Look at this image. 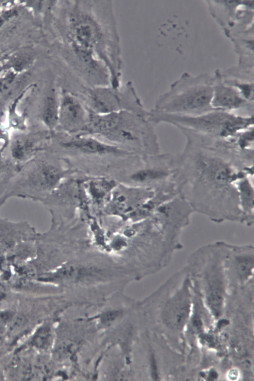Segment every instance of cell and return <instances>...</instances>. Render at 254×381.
<instances>
[{
  "mask_svg": "<svg viewBox=\"0 0 254 381\" xmlns=\"http://www.w3.org/2000/svg\"><path fill=\"white\" fill-rule=\"evenodd\" d=\"M184 150L173 156L174 181L194 212L212 221L242 223L235 184L254 175V166L232 145L187 134Z\"/></svg>",
  "mask_w": 254,
  "mask_h": 381,
  "instance_id": "1",
  "label": "cell"
},
{
  "mask_svg": "<svg viewBox=\"0 0 254 381\" xmlns=\"http://www.w3.org/2000/svg\"><path fill=\"white\" fill-rule=\"evenodd\" d=\"M60 2L57 16L60 42L93 52L108 69L111 85L121 86V47L112 1Z\"/></svg>",
  "mask_w": 254,
  "mask_h": 381,
  "instance_id": "2",
  "label": "cell"
},
{
  "mask_svg": "<svg viewBox=\"0 0 254 381\" xmlns=\"http://www.w3.org/2000/svg\"><path fill=\"white\" fill-rule=\"evenodd\" d=\"M89 111L85 134L141 157L160 153L155 125L147 116L126 110L105 114Z\"/></svg>",
  "mask_w": 254,
  "mask_h": 381,
  "instance_id": "3",
  "label": "cell"
},
{
  "mask_svg": "<svg viewBox=\"0 0 254 381\" xmlns=\"http://www.w3.org/2000/svg\"><path fill=\"white\" fill-rule=\"evenodd\" d=\"M49 148L63 158L71 167L82 172L87 166L91 171H118L134 156L129 151L88 134L52 133ZM89 168L88 170L90 168Z\"/></svg>",
  "mask_w": 254,
  "mask_h": 381,
  "instance_id": "4",
  "label": "cell"
},
{
  "mask_svg": "<svg viewBox=\"0 0 254 381\" xmlns=\"http://www.w3.org/2000/svg\"><path fill=\"white\" fill-rule=\"evenodd\" d=\"M212 95V76L185 73L158 97L152 110L173 115H200L215 110L211 105Z\"/></svg>",
  "mask_w": 254,
  "mask_h": 381,
  "instance_id": "5",
  "label": "cell"
},
{
  "mask_svg": "<svg viewBox=\"0 0 254 381\" xmlns=\"http://www.w3.org/2000/svg\"><path fill=\"white\" fill-rule=\"evenodd\" d=\"M47 150L19 167L13 187L21 190L18 195L41 198L50 194L65 179L77 172L64 159Z\"/></svg>",
  "mask_w": 254,
  "mask_h": 381,
  "instance_id": "6",
  "label": "cell"
},
{
  "mask_svg": "<svg viewBox=\"0 0 254 381\" xmlns=\"http://www.w3.org/2000/svg\"><path fill=\"white\" fill-rule=\"evenodd\" d=\"M148 119L156 125L164 122L196 134L230 140L240 132L254 126V115L213 110L194 116L169 114L148 111Z\"/></svg>",
  "mask_w": 254,
  "mask_h": 381,
  "instance_id": "7",
  "label": "cell"
},
{
  "mask_svg": "<svg viewBox=\"0 0 254 381\" xmlns=\"http://www.w3.org/2000/svg\"><path fill=\"white\" fill-rule=\"evenodd\" d=\"M73 94L79 97L90 111L105 114L128 111L147 116L133 84L128 81L117 88L111 85L89 87L79 83Z\"/></svg>",
  "mask_w": 254,
  "mask_h": 381,
  "instance_id": "8",
  "label": "cell"
},
{
  "mask_svg": "<svg viewBox=\"0 0 254 381\" xmlns=\"http://www.w3.org/2000/svg\"><path fill=\"white\" fill-rule=\"evenodd\" d=\"M59 53L61 65L84 85H111L108 69L93 52L59 42Z\"/></svg>",
  "mask_w": 254,
  "mask_h": 381,
  "instance_id": "9",
  "label": "cell"
},
{
  "mask_svg": "<svg viewBox=\"0 0 254 381\" xmlns=\"http://www.w3.org/2000/svg\"><path fill=\"white\" fill-rule=\"evenodd\" d=\"M173 156L160 153L141 158L126 175L132 186L157 190L175 185Z\"/></svg>",
  "mask_w": 254,
  "mask_h": 381,
  "instance_id": "10",
  "label": "cell"
},
{
  "mask_svg": "<svg viewBox=\"0 0 254 381\" xmlns=\"http://www.w3.org/2000/svg\"><path fill=\"white\" fill-rule=\"evenodd\" d=\"M196 265L202 269V285L208 306L215 316H219L223 308L225 287L224 258L219 254H208Z\"/></svg>",
  "mask_w": 254,
  "mask_h": 381,
  "instance_id": "11",
  "label": "cell"
},
{
  "mask_svg": "<svg viewBox=\"0 0 254 381\" xmlns=\"http://www.w3.org/2000/svg\"><path fill=\"white\" fill-rule=\"evenodd\" d=\"M60 90L58 122L55 131L68 134L84 133L88 121V109L77 95L61 88Z\"/></svg>",
  "mask_w": 254,
  "mask_h": 381,
  "instance_id": "12",
  "label": "cell"
},
{
  "mask_svg": "<svg viewBox=\"0 0 254 381\" xmlns=\"http://www.w3.org/2000/svg\"><path fill=\"white\" fill-rule=\"evenodd\" d=\"M52 133L42 128L13 135L8 145L9 160L16 166L30 161L48 148Z\"/></svg>",
  "mask_w": 254,
  "mask_h": 381,
  "instance_id": "13",
  "label": "cell"
},
{
  "mask_svg": "<svg viewBox=\"0 0 254 381\" xmlns=\"http://www.w3.org/2000/svg\"><path fill=\"white\" fill-rule=\"evenodd\" d=\"M212 82L211 105L213 109L231 112L245 109L250 115H254V103L247 101L236 88L226 83L220 71L218 70L212 77Z\"/></svg>",
  "mask_w": 254,
  "mask_h": 381,
  "instance_id": "14",
  "label": "cell"
},
{
  "mask_svg": "<svg viewBox=\"0 0 254 381\" xmlns=\"http://www.w3.org/2000/svg\"><path fill=\"white\" fill-rule=\"evenodd\" d=\"M254 268V245L229 243L225 259V269L232 273L239 283L245 284L252 279Z\"/></svg>",
  "mask_w": 254,
  "mask_h": 381,
  "instance_id": "15",
  "label": "cell"
},
{
  "mask_svg": "<svg viewBox=\"0 0 254 381\" xmlns=\"http://www.w3.org/2000/svg\"><path fill=\"white\" fill-rule=\"evenodd\" d=\"M155 190L146 188L118 184L109 199L113 210L126 212L136 210L155 194Z\"/></svg>",
  "mask_w": 254,
  "mask_h": 381,
  "instance_id": "16",
  "label": "cell"
},
{
  "mask_svg": "<svg viewBox=\"0 0 254 381\" xmlns=\"http://www.w3.org/2000/svg\"><path fill=\"white\" fill-rule=\"evenodd\" d=\"M189 280L166 303L162 314L163 320L172 330H181L187 322L190 311Z\"/></svg>",
  "mask_w": 254,
  "mask_h": 381,
  "instance_id": "17",
  "label": "cell"
},
{
  "mask_svg": "<svg viewBox=\"0 0 254 381\" xmlns=\"http://www.w3.org/2000/svg\"><path fill=\"white\" fill-rule=\"evenodd\" d=\"M60 88H51L42 97L37 117L43 128L50 131L56 130L58 122Z\"/></svg>",
  "mask_w": 254,
  "mask_h": 381,
  "instance_id": "18",
  "label": "cell"
},
{
  "mask_svg": "<svg viewBox=\"0 0 254 381\" xmlns=\"http://www.w3.org/2000/svg\"><path fill=\"white\" fill-rule=\"evenodd\" d=\"M251 177L246 176L235 184L243 224L251 226L254 223V188Z\"/></svg>",
  "mask_w": 254,
  "mask_h": 381,
  "instance_id": "19",
  "label": "cell"
},
{
  "mask_svg": "<svg viewBox=\"0 0 254 381\" xmlns=\"http://www.w3.org/2000/svg\"><path fill=\"white\" fill-rule=\"evenodd\" d=\"M254 126L238 133L233 139L236 147L245 152H254Z\"/></svg>",
  "mask_w": 254,
  "mask_h": 381,
  "instance_id": "20",
  "label": "cell"
},
{
  "mask_svg": "<svg viewBox=\"0 0 254 381\" xmlns=\"http://www.w3.org/2000/svg\"><path fill=\"white\" fill-rule=\"evenodd\" d=\"M52 334L50 329L48 327L40 328L35 334L32 339V344L39 349H46L50 344Z\"/></svg>",
  "mask_w": 254,
  "mask_h": 381,
  "instance_id": "21",
  "label": "cell"
},
{
  "mask_svg": "<svg viewBox=\"0 0 254 381\" xmlns=\"http://www.w3.org/2000/svg\"><path fill=\"white\" fill-rule=\"evenodd\" d=\"M13 164L9 159L3 156L2 150L0 149V186L4 184L6 180H11L15 175L13 174V169L18 167H14Z\"/></svg>",
  "mask_w": 254,
  "mask_h": 381,
  "instance_id": "22",
  "label": "cell"
},
{
  "mask_svg": "<svg viewBox=\"0 0 254 381\" xmlns=\"http://www.w3.org/2000/svg\"><path fill=\"white\" fill-rule=\"evenodd\" d=\"M15 75L9 73L0 79V99L11 96L14 92Z\"/></svg>",
  "mask_w": 254,
  "mask_h": 381,
  "instance_id": "23",
  "label": "cell"
},
{
  "mask_svg": "<svg viewBox=\"0 0 254 381\" xmlns=\"http://www.w3.org/2000/svg\"><path fill=\"white\" fill-rule=\"evenodd\" d=\"M31 58L29 55L25 53L18 55L13 60V65L16 70H21L29 63Z\"/></svg>",
  "mask_w": 254,
  "mask_h": 381,
  "instance_id": "24",
  "label": "cell"
},
{
  "mask_svg": "<svg viewBox=\"0 0 254 381\" xmlns=\"http://www.w3.org/2000/svg\"><path fill=\"white\" fill-rule=\"evenodd\" d=\"M119 314V312L116 311L107 312L102 316V321L105 323L111 322L117 318Z\"/></svg>",
  "mask_w": 254,
  "mask_h": 381,
  "instance_id": "25",
  "label": "cell"
},
{
  "mask_svg": "<svg viewBox=\"0 0 254 381\" xmlns=\"http://www.w3.org/2000/svg\"><path fill=\"white\" fill-rule=\"evenodd\" d=\"M16 13L15 10H10L7 11L0 16V27L4 23V22L13 16Z\"/></svg>",
  "mask_w": 254,
  "mask_h": 381,
  "instance_id": "26",
  "label": "cell"
}]
</instances>
